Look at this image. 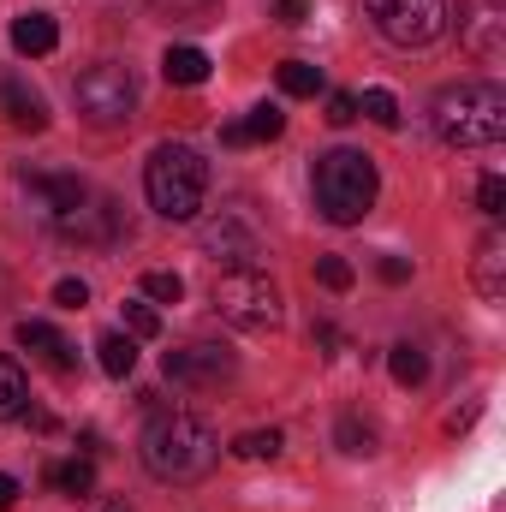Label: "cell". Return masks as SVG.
I'll return each instance as SVG.
<instances>
[{"instance_id":"obj_1","label":"cell","mask_w":506,"mask_h":512,"mask_svg":"<svg viewBox=\"0 0 506 512\" xmlns=\"http://www.w3.org/2000/svg\"><path fill=\"white\" fill-rule=\"evenodd\" d=\"M137 453H143L149 477H161V483H203L221 465V435L197 411H155Z\"/></svg>"},{"instance_id":"obj_2","label":"cell","mask_w":506,"mask_h":512,"mask_svg":"<svg viewBox=\"0 0 506 512\" xmlns=\"http://www.w3.org/2000/svg\"><path fill=\"white\" fill-rule=\"evenodd\" d=\"M429 126L447 149H489L506 137V90L501 84H447L429 108Z\"/></svg>"},{"instance_id":"obj_3","label":"cell","mask_w":506,"mask_h":512,"mask_svg":"<svg viewBox=\"0 0 506 512\" xmlns=\"http://www.w3.org/2000/svg\"><path fill=\"white\" fill-rule=\"evenodd\" d=\"M310 191H316L322 221L358 227V221L376 209L381 173L364 149H328V155H316V167H310Z\"/></svg>"},{"instance_id":"obj_4","label":"cell","mask_w":506,"mask_h":512,"mask_svg":"<svg viewBox=\"0 0 506 512\" xmlns=\"http://www.w3.org/2000/svg\"><path fill=\"white\" fill-rule=\"evenodd\" d=\"M143 191H149V209L167 215V221H197L203 209V191H209V161L191 149V143H155L149 167H143Z\"/></svg>"},{"instance_id":"obj_5","label":"cell","mask_w":506,"mask_h":512,"mask_svg":"<svg viewBox=\"0 0 506 512\" xmlns=\"http://www.w3.org/2000/svg\"><path fill=\"white\" fill-rule=\"evenodd\" d=\"M215 316L239 334H274L280 328V286L262 268H233L215 280Z\"/></svg>"},{"instance_id":"obj_6","label":"cell","mask_w":506,"mask_h":512,"mask_svg":"<svg viewBox=\"0 0 506 512\" xmlns=\"http://www.w3.org/2000/svg\"><path fill=\"white\" fill-rule=\"evenodd\" d=\"M72 102H78V120H84V126L114 131L137 114V78H131V66H120V60H96V66L72 84Z\"/></svg>"},{"instance_id":"obj_7","label":"cell","mask_w":506,"mask_h":512,"mask_svg":"<svg viewBox=\"0 0 506 512\" xmlns=\"http://www.w3.org/2000/svg\"><path fill=\"white\" fill-rule=\"evenodd\" d=\"M370 24L393 48H429L447 30V6L441 0H364Z\"/></svg>"},{"instance_id":"obj_8","label":"cell","mask_w":506,"mask_h":512,"mask_svg":"<svg viewBox=\"0 0 506 512\" xmlns=\"http://www.w3.org/2000/svg\"><path fill=\"white\" fill-rule=\"evenodd\" d=\"M459 42L483 66H501L506 60V0H459Z\"/></svg>"},{"instance_id":"obj_9","label":"cell","mask_w":506,"mask_h":512,"mask_svg":"<svg viewBox=\"0 0 506 512\" xmlns=\"http://www.w3.org/2000/svg\"><path fill=\"white\" fill-rule=\"evenodd\" d=\"M197 239H203V251L215 256V262H233V268H251L256 256H262V239H256V227L239 209H221L215 221H203Z\"/></svg>"},{"instance_id":"obj_10","label":"cell","mask_w":506,"mask_h":512,"mask_svg":"<svg viewBox=\"0 0 506 512\" xmlns=\"http://www.w3.org/2000/svg\"><path fill=\"white\" fill-rule=\"evenodd\" d=\"M161 376L179 387H221L233 382V358L221 346H179V352L161 358Z\"/></svg>"},{"instance_id":"obj_11","label":"cell","mask_w":506,"mask_h":512,"mask_svg":"<svg viewBox=\"0 0 506 512\" xmlns=\"http://www.w3.org/2000/svg\"><path fill=\"white\" fill-rule=\"evenodd\" d=\"M18 185H24V197H30L42 215H60V221L90 203V185H84L78 173H18Z\"/></svg>"},{"instance_id":"obj_12","label":"cell","mask_w":506,"mask_h":512,"mask_svg":"<svg viewBox=\"0 0 506 512\" xmlns=\"http://www.w3.org/2000/svg\"><path fill=\"white\" fill-rule=\"evenodd\" d=\"M66 233H72L78 245H114V239L131 233V221L120 215V203H84V209L66 215Z\"/></svg>"},{"instance_id":"obj_13","label":"cell","mask_w":506,"mask_h":512,"mask_svg":"<svg viewBox=\"0 0 506 512\" xmlns=\"http://www.w3.org/2000/svg\"><path fill=\"white\" fill-rule=\"evenodd\" d=\"M471 280H477V292L489 298V304H501L506 298V233H483L477 239V256H471Z\"/></svg>"},{"instance_id":"obj_14","label":"cell","mask_w":506,"mask_h":512,"mask_svg":"<svg viewBox=\"0 0 506 512\" xmlns=\"http://www.w3.org/2000/svg\"><path fill=\"white\" fill-rule=\"evenodd\" d=\"M18 346H24V352H36L54 376H72V370H78V358H72L66 334H60V328H48V322H18Z\"/></svg>"},{"instance_id":"obj_15","label":"cell","mask_w":506,"mask_h":512,"mask_svg":"<svg viewBox=\"0 0 506 512\" xmlns=\"http://www.w3.org/2000/svg\"><path fill=\"white\" fill-rule=\"evenodd\" d=\"M0 108H6V120L18 131H48V102H42L24 78H6V84H0Z\"/></svg>"},{"instance_id":"obj_16","label":"cell","mask_w":506,"mask_h":512,"mask_svg":"<svg viewBox=\"0 0 506 512\" xmlns=\"http://www.w3.org/2000/svg\"><path fill=\"white\" fill-rule=\"evenodd\" d=\"M161 78L179 84V90H197V84H209V54L191 48V42H179V48L161 54Z\"/></svg>"},{"instance_id":"obj_17","label":"cell","mask_w":506,"mask_h":512,"mask_svg":"<svg viewBox=\"0 0 506 512\" xmlns=\"http://www.w3.org/2000/svg\"><path fill=\"white\" fill-rule=\"evenodd\" d=\"M30 411V382H24V364L12 352H0V423H18Z\"/></svg>"},{"instance_id":"obj_18","label":"cell","mask_w":506,"mask_h":512,"mask_svg":"<svg viewBox=\"0 0 506 512\" xmlns=\"http://www.w3.org/2000/svg\"><path fill=\"white\" fill-rule=\"evenodd\" d=\"M12 48H18V54H54V48H60V24L42 18V12H24V18L12 24Z\"/></svg>"},{"instance_id":"obj_19","label":"cell","mask_w":506,"mask_h":512,"mask_svg":"<svg viewBox=\"0 0 506 512\" xmlns=\"http://www.w3.org/2000/svg\"><path fill=\"white\" fill-rule=\"evenodd\" d=\"M334 441H340V453L370 459V453H376V423H370V417H358V411H346V417L334 423Z\"/></svg>"},{"instance_id":"obj_20","label":"cell","mask_w":506,"mask_h":512,"mask_svg":"<svg viewBox=\"0 0 506 512\" xmlns=\"http://www.w3.org/2000/svg\"><path fill=\"white\" fill-rule=\"evenodd\" d=\"M96 358H102V370H108L114 382H126L131 370H137V340H131V334H102V340H96Z\"/></svg>"},{"instance_id":"obj_21","label":"cell","mask_w":506,"mask_h":512,"mask_svg":"<svg viewBox=\"0 0 506 512\" xmlns=\"http://www.w3.org/2000/svg\"><path fill=\"white\" fill-rule=\"evenodd\" d=\"M48 483L60 495H90L96 489V465L90 459H66V465H48Z\"/></svg>"},{"instance_id":"obj_22","label":"cell","mask_w":506,"mask_h":512,"mask_svg":"<svg viewBox=\"0 0 506 512\" xmlns=\"http://www.w3.org/2000/svg\"><path fill=\"white\" fill-rule=\"evenodd\" d=\"M387 370H393V382H399V387H417L423 376H429V358H423L411 340H399V346L387 352Z\"/></svg>"},{"instance_id":"obj_23","label":"cell","mask_w":506,"mask_h":512,"mask_svg":"<svg viewBox=\"0 0 506 512\" xmlns=\"http://www.w3.org/2000/svg\"><path fill=\"white\" fill-rule=\"evenodd\" d=\"M233 459H245V465L280 459V429H245V435L233 441Z\"/></svg>"},{"instance_id":"obj_24","label":"cell","mask_w":506,"mask_h":512,"mask_svg":"<svg viewBox=\"0 0 506 512\" xmlns=\"http://www.w3.org/2000/svg\"><path fill=\"white\" fill-rule=\"evenodd\" d=\"M322 84H328V78H322V66H310V60H286V66H280V90H286V96H316Z\"/></svg>"},{"instance_id":"obj_25","label":"cell","mask_w":506,"mask_h":512,"mask_svg":"<svg viewBox=\"0 0 506 512\" xmlns=\"http://www.w3.org/2000/svg\"><path fill=\"white\" fill-rule=\"evenodd\" d=\"M239 126H245L251 143H274V137L286 131V114H280L274 102H262V108H251V120H239Z\"/></svg>"},{"instance_id":"obj_26","label":"cell","mask_w":506,"mask_h":512,"mask_svg":"<svg viewBox=\"0 0 506 512\" xmlns=\"http://www.w3.org/2000/svg\"><path fill=\"white\" fill-rule=\"evenodd\" d=\"M358 114H364V120H376L381 131H393V126H399V102H393V90H364Z\"/></svg>"},{"instance_id":"obj_27","label":"cell","mask_w":506,"mask_h":512,"mask_svg":"<svg viewBox=\"0 0 506 512\" xmlns=\"http://www.w3.org/2000/svg\"><path fill=\"white\" fill-rule=\"evenodd\" d=\"M143 298H155V304H179V298H185V280H179L173 268H155V274H143Z\"/></svg>"},{"instance_id":"obj_28","label":"cell","mask_w":506,"mask_h":512,"mask_svg":"<svg viewBox=\"0 0 506 512\" xmlns=\"http://www.w3.org/2000/svg\"><path fill=\"white\" fill-rule=\"evenodd\" d=\"M316 280H322L328 292H352V280H358V274H352V262H346V256H316Z\"/></svg>"},{"instance_id":"obj_29","label":"cell","mask_w":506,"mask_h":512,"mask_svg":"<svg viewBox=\"0 0 506 512\" xmlns=\"http://www.w3.org/2000/svg\"><path fill=\"white\" fill-rule=\"evenodd\" d=\"M126 334L131 340H155V334H161V316H155L149 304H126Z\"/></svg>"},{"instance_id":"obj_30","label":"cell","mask_w":506,"mask_h":512,"mask_svg":"<svg viewBox=\"0 0 506 512\" xmlns=\"http://www.w3.org/2000/svg\"><path fill=\"white\" fill-rule=\"evenodd\" d=\"M322 120H328V126H352V120H358V96L334 90V96H328V114H322Z\"/></svg>"},{"instance_id":"obj_31","label":"cell","mask_w":506,"mask_h":512,"mask_svg":"<svg viewBox=\"0 0 506 512\" xmlns=\"http://www.w3.org/2000/svg\"><path fill=\"white\" fill-rule=\"evenodd\" d=\"M477 209H483V215H501V209H506V185L495 179V173L477 185Z\"/></svg>"},{"instance_id":"obj_32","label":"cell","mask_w":506,"mask_h":512,"mask_svg":"<svg viewBox=\"0 0 506 512\" xmlns=\"http://www.w3.org/2000/svg\"><path fill=\"white\" fill-rule=\"evenodd\" d=\"M54 304H60V310H84V304H90V286H84V280H60V286H54Z\"/></svg>"},{"instance_id":"obj_33","label":"cell","mask_w":506,"mask_h":512,"mask_svg":"<svg viewBox=\"0 0 506 512\" xmlns=\"http://www.w3.org/2000/svg\"><path fill=\"white\" fill-rule=\"evenodd\" d=\"M381 280H387V286H405V280H411V262H405V256H381Z\"/></svg>"},{"instance_id":"obj_34","label":"cell","mask_w":506,"mask_h":512,"mask_svg":"<svg viewBox=\"0 0 506 512\" xmlns=\"http://www.w3.org/2000/svg\"><path fill=\"white\" fill-rule=\"evenodd\" d=\"M274 18L280 24H304L310 18V0H274Z\"/></svg>"},{"instance_id":"obj_35","label":"cell","mask_w":506,"mask_h":512,"mask_svg":"<svg viewBox=\"0 0 506 512\" xmlns=\"http://www.w3.org/2000/svg\"><path fill=\"white\" fill-rule=\"evenodd\" d=\"M18 495H24V489H18V477H6V471H0V512L18 507Z\"/></svg>"},{"instance_id":"obj_36","label":"cell","mask_w":506,"mask_h":512,"mask_svg":"<svg viewBox=\"0 0 506 512\" xmlns=\"http://www.w3.org/2000/svg\"><path fill=\"white\" fill-rule=\"evenodd\" d=\"M155 6H161V12H209L215 0H155Z\"/></svg>"},{"instance_id":"obj_37","label":"cell","mask_w":506,"mask_h":512,"mask_svg":"<svg viewBox=\"0 0 506 512\" xmlns=\"http://www.w3.org/2000/svg\"><path fill=\"white\" fill-rule=\"evenodd\" d=\"M221 143H227V149H245V143H251V137H245V126H239V120H233V126H221Z\"/></svg>"},{"instance_id":"obj_38","label":"cell","mask_w":506,"mask_h":512,"mask_svg":"<svg viewBox=\"0 0 506 512\" xmlns=\"http://www.w3.org/2000/svg\"><path fill=\"white\" fill-rule=\"evenodd\" d=\"M90 512H131V507H126V501H96Z\"/></svg>"}]
</instances>
